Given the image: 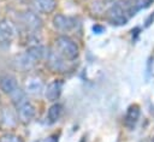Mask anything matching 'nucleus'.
Returning a JSON list of instances; mask_svg holds the SVG:
<instances>
[{"instance_id":"0eeeda50","label":"nucleus","mask_w":154,"mask_h":142,"mask_svg":"<svg viewBox=\"0 0 154 142\" xmlns=\"http://www.w3.org/2000/svg\"><path fill=\"white\" fill-rule=\"evenodd\" d=\"M14 35H16L14 25L7 19L0 20V43H10L14 37Z\"/></svg>"},{"instance_id":"6ab92c4d","label":"nucleus","mask_w":154,"mask_h":142,"mask_svg":"<svg viewBox=\"0 0 154 142\" xmlns=\"http://www.w3.org/2000/svg\"><path fill=\"white\" fill-rule=\"evenodd\" d=\"M150 142H154V137H153V138H152V141H150Z\"/></svg>"},{"instance_id":"dca6fc26","label":"nucleus","mask_w":154,"mask_h":142,"mask_svg":"<svg viewBox=\"0 0 154 142\" xmlns=\"http://www.w3.org/2000/svg\"><path fill=\"white\" fill-rule=\"evenodd\" d=\"M37 142H58V137H57L55 135H52V136H48V137L41 138V140H38Z\"/></svg>"},{"instance_id":"9d476101","label":"nucleus","mask_w":154,"mask_h":142,"mask_svg":"<svg viewBox=\"0 0 154 142\" xmlns=\"http://www.w3.org/2000/svg\"><path fill=\"white\" fill-rule=\"evenodd\" d=\"M43 89V83L40 77L37 76H30L25 81V91L32 95H37L42 91Z\"/></svg>"},{"instance_id":"9b49d317","label":"nucleus","mask_w":154,"mask_h":142,"mask_svg":"<svg viewBox=\"0 0 154 142\" xmlns=\"http://www.w3.org/2000/svg\"><path fill=\"white\" fill-rule=\"evenodd\" d=\"M140 114H141V111H140V106L138 105H131L128 111H126V114H125V125L129 126V128H134L135 124L137 123L138 118H140Z\"/></svg>"},{"instance_id":"6e6552de","label":"nucleus","mask_w":154,"mask_h":142,"mask_svg":"<svg viewBox=\"0 0 154 142\" xmlns=\"http://www.w3.org/2000/svg\"><path fill=\"white\" fill-rule=\"evenodd\" d=\"M18 83L14 76L12 75H4L0 77V89L2 93L11 95L13 91H16L18 89Z\"/></svg>"},{"instance_id":"ddd939ff","label":"nucleus","mask_w":154,"mask_h":142,"mask_svg":"<svg viewBox=\"0 0 154 142\" xmlns=\"http://www.w3.org/2000/svg\"><path fill=\"white\" fill-rule=\"evenodd\" d=\"M63 114V105L60 103H54L49 108H48V112H47V119L49 123H55L60 119Z\"/></svg>"},{"instance_id":"1a4fd4ad","label":"nucleus","mask_w":154,"mask_h":142,"mask_svg":"<svg viewBox=\"0 0 154 142\" xmlns=\"http://www.w3.org/2000/svg\"><path fill=\"white\" fill-rule=\"evenodd\" d=\"M61 90H63V82L55 79L47 85V88L45 90V96L48 101H55L59 99Z\"/></svg>"},{"instance_id":"2eb2a0df","label":"nucleus","mask_w":154,"mask_h":142,"mask_svg":"<svg viewBox=\"0 0 154 142\" xmlns=\"http://www.w3.org/2000/svg\"><path fill=\"white\" fill-rule=\"evenodd\" d=\"M0 142H23V140L14 134H5L0 137Z\"/></svg>"},{"instance_id":"4468645a","label":"nucleus","mask_w":154,"mask_h":142,"mask_svg":"<svg viewBox=\"0 0 154 142\" xmlns=\"http://www.w3.org/2000/svg\"><path fill=\"white\" fill-rule=\"evenodd\" d=\"M35 64H36V61L32 60L26 53H24V54H22V55L18 57V65H19L23 70H29V69H31Z\"/></svg>"},{"instance_id":"f3484780","label":"nucleus","mask_w":154,"mask_h":142,"mask_svg":"<svg viewBox=\"0 0 154 142\" xmlns=\"http://www.w3.org/2000/svg\"><path fill=\"white\" fill-rule=\"evenodd\" d=\"M152 1H153V0H142V2H144V4H147V5H149Z\"/></svg>"},{"instance_id":"39448f33","label":"nucleus","mask_w":154,"mask_h":142,"mask_svg":"<svg viewBox=\"0 0 154 142\" xmlns=\"http://www.w3.org/2000/svg\"><path fill=\"white\" fill-rule=\"evenodd\" d=\"M46 59H47L48 67L54 72H63L66 67L65 59L57 51H49L46 54Z\"/></svg>"},{"instance_id":"20e7f679","label":"nucleus","mask_w":154,"mask_h":142,"mask_svg":"<svg viewBox=\"0 0 154 142\" xmlns=\"http://www.w3.org/2000/svg\"><path fill=\"white\" fill-rule=\"evenodd\" d=\"M20 19H22V23L30 30L32 31H38L41 28H42V19L41 17L32 12V11H24L22 14H20Z\"/></svg>"},{"instance_id":"423d86ee","label":"nucleus","mask_w":154,"mask_h":142,"mask_svg":"<svg viewBox=\"0 0 154 142\" xmlns=\"http://www.w3.org/2000/svg\"><path fill=\"white\" fill-rule=\"evenodd\" d=\"M53 25L55 29H58L60 31H70L76 25V20H75V18H72L70 16L55 14L53 17Z\"/></svg>"},{"instance_id":"a211bd4d","label":"nucleus","mask_w":154,"mask_h":142,"mask_svg":"<svg viewBox=\"0 0 154 142\" xmlns=\"http://www.w3.org/2000/svg\"><path fill=\"white\" fill-rule=\"evenodd\" d=\"M106 1H108V2H112V4H116L118 0H106Z\"/></svg>"},{"instance_id":"f257e3e1","label":"nucleus","mask_w":154,"mask_h":142,"mask_svg":"<svg viewBox=\"0 0 154 142\" xmlns=\"http://www.w3.org/2000/svg\"><path fill=\"white\" fill-rule=\"evenodd\" d=\"M55 49L65 60H75L79 54L77 43L65 35L58 36L55 39Z\"/></svg>"},{"instance_id":"f03ea898","label":"nucleus","mask_w":154,"mask_h":142,"mask_svg":"<svg viewBox=\"0 0 154 142\" xmlns=\"http://www.w3.org/2000/svg\"><path fill=\"white\" fill-rule=\"evenodd\" d=\"M106 17L107 20L113 24V25H124L128 22V16H126V11L118 4H113L106 12Z\"/></svg>"},{"instance_id":"7ed1b4c3","label":"nucleus","mask_w":154,"mask_h":142,"mask_svg":"<svg viewBox=\"0 0 154 142\" xmlns=\"http://www.w3.org/2000/svg\"><path fill=\"white\" fill-rule=\"evenodd\" d=\"M17 110V114H18V119L24 123L28 124L29 122H31V119L35 117V107L26 100H24L23 102H20L19 105L14 106Z\"/></svg>"},{"instance_id":"f8f14e48","label":"nucleus","mask_w":154,"mask_h":142,"mask_svg":"<svg viewBox=\"0 0 154 142\" xmlns=\"http://www.w3.org/2000/svg\"><path fill=\"white\" fill-rule=\"evenodd\" d=\"M34 7L42 13H51L57 7V0H32Z\"/></svg>"}]
</instances>
